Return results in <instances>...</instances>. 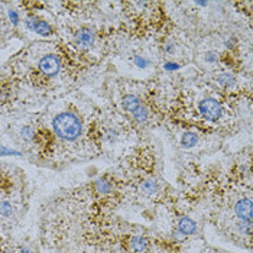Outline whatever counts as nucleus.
Instances as JSON below:
<instances>
[{
  "instance_id": "nucleus-1",
  "label": "nucleus",
  "mask_w": 253,
  "mask_h": 253,
  "mask_svg": "<svg viewBox=\"0 0 253 253\" xmlns=\"http://www.w3.org/2000/svg\"><path fill=\"white\" fill-rule=\"evenodd\" d=\"M52 129L55 132V135L67 142H73L77 137H80L83 132V126L81 122L76 115L73 113H61L52 120Z\"/></svg>"
},
{
  "instance_id": "nucleus-2",
  "label": "nucleus",
  "mask_w": 253,
  "mask_h": 253,
  "mask_svg": "<svg viewBox=\"0 0 253 253\" xmlns=\"http://www.w3.org/2000/svg\"><path fill=\"white\" fill-rule=\"evenodd\" d=\"M198 110L203 116L210 122H215L221 116V106L214 98H204L198 104Z\"/></svg>"
},
{
  "instance_id": "nucleus-3",
  "label": "nucleus",
  "mask_w": 253,
  "mask_h": 253,
  "mask_svg": "<svg viewBox=\"0 0 253 253\" xmlns=\"http://www.w3.org/2000/svg\"><path fill=\"white\" fill-rule=\"evenodd\" d=\"M59 68H61V62L57 58V55H45L39 61V70L48 77L57 76L59 73Z\"/></svg>"
},
{
  "instance_id": "nucleus-4",
  "label": "nucleus",
  "mask_w": 253,
  "mask_h": 253,
  "mask_svg": "<svg viewBox=\"0 0 253 253\" xmlns=\"http://www.w3.org/2000/svg\"><path fill=\"white\" fill-rule=\"evenodd\" d=\"M198 226L193 218L182 215L176 220V232L182 234V236H191V234L197 233Z\"/></svg>"
},
{
  "instance_id": "nucleus-5",
  "label": "nucleus",
  "mask_w": 253,
  "mask_h": 253,
  "mask_svg": "<svg viewBox=\"0 0 253 253\" xmlns=\"http://www.w3.org/2000/svg\"><path fill=\"white\" fill-rule=\"evenodd\" d=\"M25 23H26V26H28L31 31H34L35 34H39V35H42V37L51 35V26H49L46 22H43V20H39L32 16V18H28Z\"/></svg>"
},
{
  "instance_id": "nucleus-6",
  "label": "nucleus",
  "mask_w": 253,
  "mask_h": 253,
  "mask_svg": "<svg viewBox=\"0 0 253 253\" xmlns=\"http://www.w3.org/2000/svg\"><path fill=\"white\" fill-rule=\"evenodd\" d=\"M76 43L80 48H90L94 43V32L88 28H81L76 34Z\"/></svg>"
},
{
  "instance_id": "nucleus-7",
  "label": "nucleus",
  "mask_w": 253,
  "mask_h": 253,
  "mask_svg": "<svg viewBox=\"0 0 253 253\" xmlns=\"http://www.w3.org/2000/svg\"><path fill=\"white\" fill-rule=\"evenodd\" d=\"M16 211H18V209H16V206L10 200H7V198L0 200V217L12 218V217L16 215Z\"/></svg>"
},
{
  "instance_id": "nucleus-8",
  "label": "nucleus",
  "mask_w": 253,
  "mask_h": 253,
  "mask_svg": "<svg viewBox=\"0 0 253 253\" xmlns=\"http://www.w3.org/2000/svg\"><path fill=\"white\" fill-rule=\"evenodd\" d=\"M123 106H125V109L129 113H133L135 110H137L142 106V103H140V100L135 94H127V96H125V98H123Z\"/></svg>"
},
{
  "instance_id": "nucleus-9",
  "label": "nucleus",
  "mask_w": 253,
  "mask_h": 253,
  "mask_svg": "<svg viewBox=\"0 0 253 253\" xmlns=\"http://www.w3.org/2000/svg\"><path fill=\"white\" fill-rule=\"evenodd\" d=\"M197 143H198V136H197V133L185 132V133L182 135V137H181V146H182L184 149L194 148Z\"/></svg>"
},
{
  "instance_id": "nucleus-10",
  "label": "nucleus",
  "mask_w": 253,
  "mask_h": 253,
  "mask_svg": "<svg viewBox=\"0 0 253 253\" xmlns=\"http://www.w3.org/2000/svg\"><path fill=\"white\" fill-rule=\"evenodd\" d=\"M218 83H220V85H223L226 88H230L234 84V77L230 73H223V74L218 76Z\"/></svg>"
},
{
  "instance_id": "nucleus-11",
  "label": "nucleus",
  "mask_w": 253,
  "mask_h": 253,
  "mask_svg": "<svg viewBox=\"0 0 253 253\" xmlns=\"http://www.w3.org/2000/svg\"><path fill=\"white\" fill-rule=\"evenodd\" d=\"M20 136H22V139H25V140H32L35 137V130L31 126H26V127H23L20 130Z\"/></svg>"
},
{
  "instance_id": "nucleus-12",
  "label": "nucleus",
  "mask_w": 253,
  "mask_h": 253,
  "mask_svg": "<svg viewBox=\"0 0 253 253\" xmlns=\"http://www.w3.org/2000/svg\"><path fill=\"white\" fill-rule=\"evenodd\" d=\"M133 64H135V67L136 68H140V70H143V68H148L149 67V61L145 58V57H135L133 58Z\"/></svg>"
},
{
  "instance_id": "nucleus-13",
  "label": "nucleus",
  "mask_w": 253,
  "mask_h": 253,
  "mask_svg": "<svg viewBox=\"0 0 253 253\" xmlns=\"http://www.w3.org/2000/svg\"><path fill=\"white\" fill-rule=\"evenodd\" d=\"M7 13H9V19H10V22H12L13 25H18V23H19V20H20L19 13H18L16 10L10 9V10H9Z\"/></svg>"
},
{
  "instance_id": "nucleus-14",
  "label": "nucleus",
  "mask_w": 253,
  "mask_h": 253,
  "mask_svg": "<svg viewBox=\"0 0 253 253\" xmlns=\"http://www.w3.org/2000/svg\"><path fill=\"white\" fill-rule=\"evenodd\" d=\"M0 155H20L19 152H15L9 148H4V146H0Z\"/></svg>"
},
{
  "instance_id": "nucleus-15",
  "label": "nucleus",
  "mask_w": 253,
  "mask_h": 253,
  "mask_svg": "<svg viewBox=\"0 0 253 253\" xmlns=\"http://www.w3.org/2000/svg\"><path fill=\"white\" fill-rule=\"evenodd\" d=\"M164 68L167 70V71H175L179 68V65L178 64H174V62H165L164 64Z\"/></svg>"
},
{
  "instance_id": "nucleus-16",
  "label": "nucleus",
  "mask_w": 253,
  "mask_h": 253,
  "mask_svg": "<svg viewBox=\"0 0 253 253\" xmlns=\"http://www.w3.org/2000/svg\"><path fill=\"white\" fill-rule=\"evenodd\" d=\"M206 61H207V62H217V61H218V55H217L215 52H209V54L206 55Z\"/></svg>"
},
{
  "instance_id": "nucleus-17",
  "label": "nucleus",
  "mask_w": 253,
  "mask_h": 253,
  "mask_svg": "<svg viewBox=\"0 0 253 253\" xmlns=\"http://www.w3.org/2000/svg\"><path fill=\"white\" fill-rule=\"evenodd\" d=\"M164 49H165V52H167V54H169V55H172V54L175 52V46H174V43H167Z\"/></svg>"
}]
</instances>
